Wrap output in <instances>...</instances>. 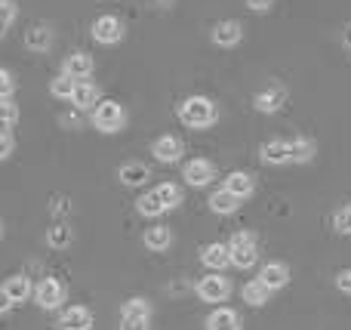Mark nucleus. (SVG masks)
<instances>
[{"label":"nucleus","instance_id":"1","mask_svg":"<svg viewBox=\"0 0 351 330\" xmlns=\"http://www.w3.org/2000/svg\"><path fill=\"white\" fill-rule=\"evenodd\" d=\"M216 117H219L216 105H213L210 99H204V96H191V99H185V102L179 105V121L185 123V127H191V130L213 127Z\"/></svg>","mask_w":351,"mask_h":330},{"label":"nucleus","instance_id":"2","mask_svg":"<svg viewBox=\"0 0 351 330\" xmlns=\"http://www.w3.org/2000/svg\"><path fill=\"white\" fill-rule=\"evenodd\" d=\"M123 123H127V111H123L121 102L105 99V102L93 105V127L96 130H102V133H117V130H123Z\"/></svg>","mask_w":351,"mask_h":330},{"label":"nucleus","instance_id":"3","mask_svg":"<svg viewBox=\"0 0 351 330\" xmlns=\"http://www.w3.org/2000/svg\"><path fill=\"white\" fill-rule=\"evenodd\" d=\"M228 253L237 269H253L256 259H259V244H256V238L250 232H237L228 244Z\"/></svg>","mask_w":351,"mask_h":330},{"label":"nucleus","instance_id":"4","mask_svg":"<svg viewBox=\"0 0 351 330\" xmlns=\"http://www.w3.org/2000/svg\"><path fill=\"white\" fill-rule=\"evenodd\" d=\"M182 179H185L188 185H194V189H204V185H210L213 179H216V167L204 158H194L185 164V176Z\"/></svg>","mask_w":351,"mask_h":330},{"label":"nucleus","instance_id":"5","mask_svg":"<svg viewBox=\"0 0 351 330\" xmlns=\"http://www.w3.org/2000/svg\"><path fill=\"white\" fill-rule=\"evenodd\" d=\"M93 37H96L99 43H105V47H111V43H117L123 37V22L114 16H99L96 22H93Z\"/></svg>","mask_w":351,"mask_h":330},{"label":"nucleus","instance_id":"6","mask_svg":"<svg viewBox=\"0 0 351 330\" xmlns=\"http://www.w3.org/2000/svg\"><path fill=\"white\" fill-rule=\"evenodd\" d=\"M34 300H37V306H43V309H56L65 300V287H62L56 278H43L34 290Z\"/></svg>","mask_w":351,"mask_h":330},{"label":"nucleus","instance_id":"7","mask_svg":"<svg viewBox=\"0 0 351 330\" xmlns=\"http://www.w3.org/2000/svg\"><path fill=\"white\" fill-rule=\"evenodd\" d=\"M228 281H225L222 275H206L197 281V296L204 303H222L225 296H228Z\"/></svg>","mask_w":351,"mask_h":330},{"label":"nucleus","instance_id":"8","mask_svg":"<svg viewBox=\"0 0 351 330\" xmlns=\"http://www.w3.org/2000/svg\"><path fill=\"white\" fill-rule=\"evenodd\" d=\"M284 99H287V86H280V84H268L265 90H259L256 93V108L262 111V115H274V111L284 105Z\"/></svg>","mask_w":351,"mask_h":330},{"label":"nucleus","instance_id":"9","mask_svg":"<svg viewBox=\"0 0 351 330\" xmlns=\"http://www.w3.org/2000/svg\"><path fill=\"white\" fill-rule=\"evenodd\" d=\"M152 154L160 164H176V161L185 154V145H182V139H176V136H160L152 145Z\"/></svg>","mask_w":351,"mask_h":330},{"label":"nucleus","instance_id":"10","mask_svg":"<svg viewBox=\"0 0 351 330\" xmlns=\"http://www.w3.org/2000/svg\"><path fill=\"white\" fill-rule=\"evenodd\" d=\"M25 47H28L31 53H47V49L53 47V31H49V25H31V28L25 31Z\"/></svg>","mask_w":351,"mask_h":330},{"label":"nucleus","instance_id":"11","mask_svg":"<svg viewBox=\"0 0 351 330\" xmlns=\"http://www.w3.org/2000/svg\"><path fill=\"white\" fill-rule=\"evenodd\" d=\"M59 327H62V330H90V327H93V315H90V309H84V306H71V309H65V312H62Z\"/></svg>","mask_w":351,"mask_h":330},{"label":"nucleus","instance_id":"12","mask_svg":"<svg viewBox=\"0 0 351 330\" xmlns=\"http://www.w3.org/2000/svg\"><path fill=\"white\" fill-rule=\"evenodd\" d=\"M62 71L68 74V78H74V80H90V74H93V59L86 53H71L65 59V68Z\"/></svg>","mask_w":351,"mask_h":330},{"label":"nucleus","instance_id":"13","mask_svg":"<svg viewBox=\"0 0 351 330\" xmlns=\"http://www.w3.org/2000/svg\"><path fill=\"white\" fill-rule=\"evenodd\" d=\"M96 102H99L96 84H90V80H77V84H74V93H71V105H74V108L86 111V108H93Z\"/></svg>","mask_w":351,"mask_h":330},{"label":"nucleus","instance_id":"14","mask_svg":"<svg viewBox=\"0 0 351 330\" xmlns=\"http://www.w3.org/2000/svg\"><path fill=\"white\" fill-rule=\"evenodd\" d=\"M148 176H152V170H148L145 164H139V161H133V164H123L121 173H117V179H121L123 185H130V189H136V185H145Z\"/></svg>","mask_w":351,"mask_h":330},{"label":"nucleus","instance_id":"15","mask_svg":"<svg viewBox=\"0 0 351 330\" xmlns=\"http://www.w3.org/2000/svg\"><path fill=\"white\" fill-rule=\"evenodd\" d=\"M262 161H265V164H290V142L268 139L265 145H262Z\"/></svg>","mask_w":351,"mask_h":330},{"label":"nucleus","instance_id":"16","mask_svg":"<svg viewBox=\"0 0 351 330\" xmlns=\"http://www.w3.org/2000/svg\"><path fill=\"white\" fill-rule=\"evenodd\" d=\"M243 31L237 22H219L216 28H213V43H219V47H234V43H241Z\"/></svg>","mask_w":351,"mask_h":330},{"label":"nucleus","instance_id":"17","mask_svg":"<svg viewBox=\"0 0 351 330\" xmlns=\"http://www.w3.org/2000/svg\"><path fill=\"white\" fill-rule=\"evenodd\" d=\"M262 281H265V287L268 290H278V287H284L287 281H290V269H287L284 263H268L265 269H262Z\"/></svg>","mask_w":351,"mask_h":330},{"label":"nucleus","instance_id":"18","mask_svg":"<svg viewBox=\"0 0 351 330\" xmlns=\"http://www.w3.org/2000/svg\"><path fill=\"white\" fill-rule=\"evenodd\" d=\"M200 259H204V266H210V269H225V266H231L228 244H210V247H204Z\"/></svg>","mask_w":351,"mask_h":330},{"label":"nucleus","instance_id":"19","mask_svg":"<svg viewBox=\"0 0 351 330\" xmlns=\"http://www.w3.org/2000/svg\"><path fill=\"white\" fill-rule=\"evenodd\" d=\"M225 189H228L234 198H250L253 195V176L243 170H234L228 179H225Z\"/></svg>","mask_w":351,"mask_h":330},{"label":"nucleus","instance_id":"20","mask_svg":"<svg viewBox=\"0 0 351 330\" xmlns=\"http://www.w3.org/2000/svg\"><path fill=\"white\" fill-rule=\"evenodd\" d=\"M237 201H241V198H234L228 189H219L216 195L210 198V210L213 213H219V216H228V213H234V210L241 207Z\"/></svg>","mask_w":351,"mask_h":330},{"label":"nucleus","instance_id":"21","mask_svg":"<svg viewBox=\"0 0 351 330\" xmlns=\"http://www.w3.org/2000/svg\"><path fill=\"white\" fill-rule=\"evenodd\" d=\"M206 327L210 330H241V318H237L231 309H216V312L210 315V321H206Z\"/></svg>","mask_w":351,"mask_h":330},{"label":"nucleus","instance_id":"22","mask_svg":"<svg viewBox=\"0 0 351 330\" xmlns=\"http://www.w3.org/2000/svg\"><path fill=\"white\" fill-rule=\"evenodd\" d=\"M268 294H271V290L265 287V281H262V278H256V281L243 284V303H250V306H265V303H268Z\"/></svg>","mask_w":351,"mask_h":330},{"label":"nucleus","instance_id":"23","mask_svg":"<svg viewBox=\"0 0 351 330\" xmlns=\"http://www.w3.org/2000/svg\"><path fill=\"white\" fill-rule=\"evenodd\" d=\"M3 290H6V296H10L12 303H22V300H28L31 296V284H28V278L25 275H12L10 281L3 284Z\"/></svg>","mask_w":351,"mask_h":330},{"label":"nucleus","instance_id":"24","mask_svg":"<svg viewBox=\"0 0 351 330\" xmlns=\"http://www.w3.org/2000/svg\"><path fill=\"white\" fill-rule=\"evenodd\" d=\"M311 158H315V142L311 139H302V136H299V139L290 142V161L293 164H308Z\"/></svg>","mask_w":351,"mask_h":330},{"label":"nucleus","instance_id":"25","mask_svg":"<svg viewBox=\"0 0 351 330\" xmlns=\"http://www.w3.org/2000/svg\"><path fill=\"white\" fill-rule=\"evenodd\" d=\"M170 241H173V235H170V228H164V226H154V228H148L145 232V247L148 250H167L170 247Z\"/></svg>","mask_w":351,"mask_h":330},{"label":"nucleus","instance_id":"26","mask_svg":"<svg viewBox=\"0 0 351 330\" xmlns=\"http://www.w3.org/2000/svg\"><path fill=\"white\" fill-rule=\"evenodd\" d=\"M71 241H74V232H71L68 226H62V222H59V226H53V228L47 232V244L56 247V250H65Z\"/></svg>","mask_w":351,"mask_h":330},{"label":"nucleus","instance_id":"27","mask_svg":"<svg viewBox=\"0 0 351 330\" xmlns=\"http://www.w3.org/2000/svg\"><path fill=\"white\" fill-rule=\"evenodd\" d=\"M19 121V108L12 105V99H0V133H10Z\"/></svg>","mask_w":351,"mask_h":330},{"label":"nucleus","instance_id":"28","mask_svg":"<svg viewBox=\"0 0 351 330\" xmlns=\"http://www.w3.org/2000/svg\"><path fill=\"white\" fill-rule=\"evenodd\" d=\"M74 84H77V80L74 78H68L65 71L59 74V78L56 80H49V93H53L56 99H71V93H74Z\"/></svg>","mask_w":351,"mask_h":330},{"label":"nucleus","instance_id":"29","mask_svg":"<svg viewBox=\"0 0 351 330\" xmlns=\"http://www.w3.org/2000/svg\"><path fill=\"white\" fill-rule=\"evenodd\" d=\"M154 195H158V201L164 204V210H173L176 204L182 201L179 185H173V182H167V185H160V189H154Z\"/></svg>","mask_w":351,"mask_h":330},{"label":"nucleus","instance_id":"30","mask_svg":"<svg viewBox=\"0 0 351 330\" xmlns=\"http://www.w3.org/2000/svg\"><path fill=\"white\" fill-rule=\"evenodd\" d=\"M12 19H16V0H0V40L6 37Z\"/></svg>","mask_w":351,"mask_h":330},{"label":"nucleus","instance_id":"31","mask_svg":"<svg viewBox=\"0 0 351 330\" xmlns=\"http://www.w3.org/2000/svg\"><path fill=\"white\" fill-rule=\"evenodd\" d=\"M136 207H139L142 216H160V213H164V204L158 201V195H154V191H148L145 198H139V204H136Z\"/></svg>","mask_w":351,"mask_h":330},{"label":"nucleus","instance_id":"32","mask_svg":"<svg viewBox=\"0 0 351 330\" xmlns=\"http://www.w3.org/2000/svg\"><path fill=\"white\" fill-rule=\"evenodd\" d=\"M333 226H336V232H339V235H351V204H346V207L336 210Z\"/></svg>","mask_w":351,"mask_h":330},{"label":"nucleus","instance_id":"33","mask_svg":"<svg viewBox=\"0 0 351 330\" xmlns=\"http://www.w3.org/2000/svg\"><path fill=\"white\" fill-rule=\"evenodd\" d=\"M121 330H148V315H123Z\"/></svg>","mask_w":351,"mask_h":330},{"label":"nucleus","instance_id":"34","mask_svg":"<svg viewBox=\"0 0 351 330\" xmlns=\"http://www.w3.org/2000/svg\"><path fill=\"white\" fill-rule=\"evenodd\" d=\"M12 93H16V80L6 68H0V99H12Z\"/></svg>","mask_w":351,"mask_h":330},{"label":"nucleus","instance_id":"35","mask_svg":"<svg viewBox=\"0 0 351 330\" xmlns=\"http://www.w3.org/2000/svg\"><path fill=\"white\" fill-rule=\"evenodd\" d=\"M123 315H152V306L145 300H127L123 303Z\"/></svg>","mask_w":351,"mask_h":330},{"label":"nucleus","instance_id":"36","mask_svg":"<svg viewBox=\"0 0 351 330\" xmlns=\"http://www.w3.org/2000/svg\"><path fill=\"white\" fill-rule=\"evenodd\" d=\"M59 121H62V127H71V130H77L80 123H84V117H80V108H74V111H68V115H62Z\"/></svg>","mask_w":351,"mask_h":330},{"label":"nucleus","instance_id":"37","mask_svg":"<svg viewBox=\"0 0 351 330\" xmlns=\"http://www.w3.org/2000/svg\"><path fill=\"white\" fill-rule=\"evenodd\" d=\"M336 287H339L342 294H351V269H346V272H339V275H336Z\"/></svg>","mask_w":351,"mask_h":330},{"label":"nucleus","instance_id":"38","mask_svg":"<svg viewBox=\"0 0 351 330\" xmlns=\"http://www.w3.org/2000/svg\"><path fill=\"white\" fill-rule=\"evenodd\" d=\"M6 154H12V136L10 133H0V161H3Z\"/></svg>","mask_w":351,"mask_h":330},{"label":"nucleus","instance_id":"39","mask_svg":"<svg viewBox=\"0 0 351 330\" xmlns=\"http://www.w3.org/2000/svg\"><path fill=\"white\" fill-rule=\"evenodd\" d=\"M247 6L250 10H256V12H265L268 6H271V0H247Z\"/></svg>","mask_w":351,"mask_h":330},{"label":"nucleus","instance_id":"40","mask_svg":"<svg viewBox=\"0 0 351 330\" xmlns=\"http://www.w3.org/2000/svg\"><path fill=\"white\" fill-rule=\"evenodd\" d=\"M10 306H12V300H10V296H6V290L0 287V315H3V312H6V309H10Z\"/></svg>","mask_w":351,"mask_h":330},{"label":"nucleus","instance_id":"41","mask_svg":"<svg viewBox=\"0 0 351 330\" xmlns=\"http://www.w3.org/2000/svg\"><path fill=\"white\" fill-rule=\"evenodd\" d=\"M154 3H158V6H170L173 0H154Z\"/></svg>","mask_w":351,"mask_h":330},{"label":"nucleus","instance_id":"42","mask_svg":"<svg viewBox=\"0 0 351 330\" xmlns=\"http://www.w3.org/2000/svg\"><path fill=\"white\" fill-rule=\"evenodd\" d=\"M346 43H348V47H351V28L346 31Z\"/></svg>","mask_w":351,"mask_h":330},{"label":"nucleus","instance_id":"43","mask_svg":"<svg viewBox=\"0 0 351 330\" xmlns=\"http://www.w3.org/2000/svg\"><path fill=\"white\" fill-rule=\"evenodd\" d=\"M0 232H3V226H0Z\"/></svg>","mask_w":351,"mask_h":330}]
</instances>
